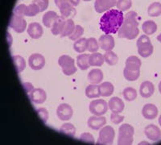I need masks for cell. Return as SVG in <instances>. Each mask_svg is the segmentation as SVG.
I'll return each instance as SVG.
<instances>
[{
    "label": "cell",
    "instance_id": "obj_1",
    "mask_svg": "<svg viewBox=\"0 0 161 145\" xmlns=\"http://www.w3.org/2000/svg\"><path fill=\"white\" fill-rule=\"evenodd\" d=\"M124 21L123 11L110 9L106 11L100 19V28L105 34H116Z\"/></svg>",
    "mask_w": 161,
    "mask_h": 145
},
{
    "label": "cell",
    "instance_id": "obj_2",
    "mask_svg": "<svg viewBox=\"0 0 161 145\" xmlns=\"http://www.w3.org/2000/svg\"><path fill=\"white\" fill-rule=\"evenodd\" d=\"M138 15L136 11H129L124 15V21L118 31L119 38H126L127 40H134L139 33L138 26Z\"/></svg>",
    "mask_w": 161,
    "mask_h": 145
},
{
    "label": "cell",
    "instance_id": "obj_3",
    "mask_svg": "<svg viewBox=\"0 0 161 145\" xmlns=\"http://www.w3.org/2000/svg\"><path fill=\"white\" fill-rule=\"evenodd\" d=\"M134 134H135V129L131 125L127 123L121 125L119 129L118 144H132L134 140Z\"/></svg>",
    "mask_w": 161,
    "mask_h": 145
},
{
    "label": "cell",
    "instance_id": "obj_4",
    "mask_svg": "<svg viewBox=\"0 0 161 145\" xmlns=\"http://www.w3.org/2000/svg\"><path fill=\"white\" fill-rule=\"evenodd\" d=\"M58 64L65 75H73L77 72L74 59L68 55H63L58 59Z\"/></svg>",
    "mask_w": 161,
    "mask_h": 145
},
{
    "label": "cell",
    "instance_id": "obj_5",
    "mask_svg": "<svg viewBox=\"0 0 161 145\" xmlns=\"http://www.w3.org/2000/svg\"><path fill=\"white\" fill-rule=\"evenodd\" d=\"M114 137H115V131L113 127L110 126H106V127H102L99 131L97 144H111L114 140Z\"/></svg>",
    "mask_w": 161,
    "mask_h": 145
},
{
    "label": "cell",
    "instance_id": "obj_6",
    "mask_svg": "<svg viewBox=\"0 0 161 145\" xmlns=\"http://www.w3.org/2000/svg\"><path fill=\"white\" fill-rule=\"evenodd\" d=\"M108 108V103L103 99L93 100L89 105L90 113L97 116H102L106 114Z\"/></svg>",
    "mask_w": 161,
    "mask_h": 145
},
{
    "label": "cell",
    "instance_id": "obj_7",
    "mask_svg": "<svg viewBox=\"0 0 161 145\" xmlns=\"http://www.w3.org/2000/svg\"><path fill=\"white\" fill-rule=\"evenodd\" d=\"M9 27L17 33H22L27 28V22L24 17L18 16L13 13L10 20Z\"/></svg>",
    "mask_w": 161,
    "mask_h": 145
},
{
    "label": "cell",
    "instance_id": "obj_8",
    "mask_svg": "<svg viewBox=\"0 0 161 145\" xmlns=\"http://www.w3.org/2000/svg\"><path fill=\"white\" fill-rule=\"evenodd\" d=\"M73 110L70 105L67 103H61L57 108V117L62 121H68L73 117Z\"/></svg>",
    "mask_w": 161,
    "mask_h": 145
},
{
    "label": "cell",
    "instance_id": "obj_9",
    "mask_svg": "<svg viewBox=\"0 0 161 145\" xmlns=\"http://www.w3.org/2000/svg\"><path fill=\"white\" fill-rule=\"evenodd\" d=\"M28 64L32 70H42L45 65V58L40 53H33L28 58Z\"/></svg>",
    "mask_w": 161,
    "mask_h": 145
},
{
    "label": "cell",
    "instance_id": "obj_10",
    "mask_svg": "<svg viewBox=\"0 0 161 145\" xmlns=\"http://www.w3.org/2000/svg\"><path fill=\"white\" fill-rule=\"evenodd\" d=\"M117 0H95L94 9L97 13H103L116 6Z\"/></svg>",
    "mask_w": 161,
    "mask_h": 145
},
{
    "label": "cell",
    "instance_id": "obj_11",
    "mask_svg": "<svg viewBox=\"0 0 161 145\" xmlns=\"http://www.w3.org/2000/svg\"><path fill=\"white\" fill-rule=\"evenodd\" d=\"M98 44L103 50L110 51L114 48V39L110 34H105L99 37Z\"/></svg>",
    "mask_w": 161,
    "mask_h": 145
},
{
    "label": "cell",
    "instance_id": "obj_12",
    "mask_svg": "<svg viewBox=\"0 0 161 145\" xmlns=\"http://www.w3.org/2000/svg\"><path fill=\"white\" fill-rule=\"evenodd\" d=\"M144 134L148 140L152 141H157L161 138L160 129L154 124H149L145 127Z\"/></svg>",
    "mask_w": 161,
    "mask_h": 145
},
{
    "label": "cell",
    "instance_id": "obj_13",
    "mask_svg": "<svg viewBox=\"0 0 161 145\" xmlns=\"http://www.w3.org/2000/svg\"><path fill=\"white\" fill-rule=\"evenodd\" d=\"M28 96L32 103H37V104L43 103L44 102H45L46 98H47L46 92L41 88L34 89L30 94H28Z\"/></svg>",
    "mask_w": 161,
    "mask_h": 145
},
{
    "label": "cell",
    "instance_id": "obj_14",
    "mask_svg": "<svg viewBox=\"0 0 161 145\" xmlns=\"http://www.w3.org/2000/svg\"><path fill=\"white\" fill-rule=\"evenodd\" d=\"M88 126L93 130H99L103 127H104V125L106 123V118L102 116H97V115H93L91 117L89 118L88 122Z\"/></svg>",
    "mask_w": 161,
    "mask_h": 145
},
{
    "label": "cell",
    "instance_id": "obj_15",
    "mask_svg": "<svg viewBox=\"0 0 161 145\" xmlns=\"http://www.w3.org/2000/svg\"><path fill=\"white\" fill-rule=\"evenodd\" d=\"M142 114L147 120H154L158 115V108L152 103H147L142 109Z\"/></svg>",
    "mask_w": 161,
    "mask_h": 145
},
{
    "label": "cell",
    "instance_id": "obj_16",
    "mask_svg": "<svg viewBox=\"0 0 161 145\" xmlns=\"http://www.w3.org/2000/svg\"><path fill=\"white\" fill-rule=\"evenodd\" d=\"M27 32L29 36L32 39H39L43 35V28L39 23L33 22L28 25Z\"/></svg>",
    "mask_w": 161,
    "mask_h": 145
},
{
    "label": "cell",
    "instance_id": "obj_17",
    "mask_svg": "<svg viewBox=\"0 0 161 145\" xmlns=\"http://www.w3.org/2000/svg\"><path fill=\"white\" fill-rule=\"evenodd\" d=\"M108 107L110 110L114 113H121L124 110L125 105L123 100L118 97H113L108 103Z\"/></svg>",
    "mask_w": 161,
    "mask_h": 145
},
{
    "label": "cell",
    "instance_id": "obj_18",
    "mask_svg": "<svg viewBox=\"0 0 161 145\" xmlns=\"http://www.w3.org/2000/svg\"><path fill=\"white\" fill-rule=\"evenodd\" d=\"M154 92H155V86H154L153 83L151 82V81H143L140 85L139 94L143 98H150L151 96L153 95Z\"/></svg>",
    "mask_w": 161,
    "mask_h": 145
},
{
    "label": "cell",
    "instance_id": "obj_19",
    "mask_svg": "<svg viewBox=\"0 0 161 145\" xmlns=\"http://www.w3.org/2000/svg\"><path fill=\"white\" fill-rule=\"evenodd\" d=\"M103 73L99 69H93L88 74V80L91 84H100L103 80Z\"/></svg>",
    "mask_w": 161,
    "mask_h": 145
},
{
    "label": "cell",
    "instance_id": "obj_20",
    "mask_svg": "<svg viewBox=\"0 0 161 145\" xmlns=\"http://www.w3.org/2000/svg\"><path fill=\"white\" fill-rule=\"evenodd\" d=\"M59 15H57L56 11H47V12L43 15L42 18V22L45 27L47 28H52L53 25V24L55 23V21L57 20V19L58 18Z\"/></svg>",
    "mask_w": 161,
    "mask_h": 145
},
{
    "label": "cell",
    "instance_id": "obj_21",
    "mask_svg": "<svg viewBox=\"0 0 161 145\" xmlns=\"http://www.w3.org/2000/svg\"><path fill=\"white\" fill-rule=\"evenodd\" d=\"M141 65H142V62H141L140 59L135 56H131L126 60V67L125 68L129 70L136 71V70H140Z\"/></svg>",
    "mask_w": 161,
    "mask_h": 145
},
{
    "label": "cell",
    "instance_id": "obj_22",
    "mask_svg": "<svg viewBox=\"0 0 161 145\" xmlns=\"http://www.w3.org/2000/svg\"><path fill=\"white\" fill-rule=\"evenodd\" d=\"M60 14L64 18L72 19L73 16H75L77 11H76L74 6L72 5L70 3L64 4L63 7L60 8Z\"/></svg>",
    "mask_w": 161,
    "mask_h": 145
},
{
    "label": "cell",
    "instance_id": "obj_23",
    "mask_svg": "<svg viewBox=\"0 0 161 145\" xmlns=\"http://www.w3.org/2000/svg\"><path fill=\"white\" fill-rule=\"evenodd\" d=\"M66 20L65 18L60 15V16H58V18L57 19V20L55 21V23L53 24V27H52V33L54 36L60 35V33L62 32L63 28H64V26L65 24Z\"/></svg>",
    "mask_w": 161,
    "mask_h": 145
},
{
    "label": "cell",
    "instance_id": "obj_24",
    "mask_svg": "<svg viewBox=\"0 0 161 145\" xmlns=\"http://www.w3.org/2000/svg\"><path fill=\"white\" fill-rule=\"evenodd\" d=\"M99 94L100 96L103 97H109L114 93V86L112 83L109 81H105V82L101 83L98 86Z\"/></svg>",
    "mask_w": 161,
    "mask_h": 145
},
{
    "label": "cell",
    "instance_id": "obj_25",
    "mask_svg": "<svg viewBox=\"0 0 161 145\" xmlns=\"http://www.w3.org/2000/svg\"><path fill=\"white\" fill-rule=\"evenodd\" d=\"M104 61V55L97 52L92 53L89 56V63L90 66H102Z\"/></svg>",
    "mask_w": 161,
    "mask_h": 145
},
{
    "label": "cell",
    "instance_id": "obj_26",
    "mask_svg": "<svg viewBox=\"0 0 161 145\" xmlns=\"http://www.w3.org/2000/svg\"><path fill=\"white\" fill-rule=\"evenodd\" d=\"M138 53L142 57H148L153 53V45L152 44V43H146V44H141V45L138 46Z\"/></svg>",
    "mask_w": 161,
    "mask_h": 145
},
{
    "label": "cell",
    "instance_id": "obj_27",
    "mask_svg": "<svg viewBox=\"0 0 161 145\" xmlns=\"http://www.w3.org/2000/svg\"><path fill=\"white\" fill-rule=\"evenodd\" d=\"M142 29L146 35L150 36L156 32L157 30V25L153 20H147L142 25Z\"/></svg>",
    "mask_w": 161,
    "mask_h": 145
},
{
    "label": "cell",
    "instance_id": "obj_28",
    "mask_svg": "<svg viewBox=\"0 0 161 145\" xmlns=\"http://www.w3.org/2000/svg\"><path fill=\"white\" fill-rule=\"evenodd\" d=\"M75 24H74V22H73V20L72 19H66L65 24H64V26L62 32L60 33V36H69L73 33V30L75 28Z\"/></svg>",
    "mask_w": 161,
    "mask_h": 145
},
{
    "label": "cell",
    "instance_id": "obj_29",
    "mask_svg": "<svg viewBox=\"0 0 161 145\" xmlns=\"http://www.w3.org/2000/svg\"><path fill=\"white\" fill-rule=\"evenodd\" d=\"M89 54H80L77 57V66L81 70H88L89 67L90 66L89 63Z\"/></svg>",
    "mask_w": 161,
    "mask_h": 145
},
{
    "label": "cell",
    "instance_id": "obj_30",
    "mask_svg": "<svg viewBox=\"0 0 161 145\" xmlns=\"http://www.w3.org/2000/svg\"><path fill=\"white\" fill-rule=\"evenodd\" d=\"M12 61L15 67V70L19 74L21 73L26 68V61L24 57H21V56H13Z\"/></svg>",
    "mask_w": 161,
    "mask_h": 145
},
{
    "label": "cell",
    "instance_id": "obj_31",
    "mask_svg": "<svg viewBox=\"0 0 161 145\" xmlns=\"http://www.w3.org/2000/svg\"><path fill=\"white\" fill-rule=\"evenodd\" d=\"M60 132L65 135V136L73 137L76 134V128L72 123H65L61 125V127H60Z\"/></svg>",
    "mask_w": 161,
    "mask_h": 145
},
{
    "label": "cell",
    "instance_id": "obj_32",
    "mask_svg": "<svg viewBox=\"0 0 161 145\" xmlns=\"http://www.w3.org/2000/svg\"><path fill=\"white\" fill-rule=\"evenodd\" d=\"M73 48L77 53H82L85 51L87 50V39L80 38L75 41V43L73 44Z\"/></svg>",
    "mask_w": 161,
    "mask_h": 145
},
{
    "label": "cell",
    "instance_id": "obj_33",
    "mask_svg": "<svg viewBox=\"0 0 161 145\" xmlns=\"http://www.w3.org/2000/svg\"><path fill=\"white\" fill-rule=\"evenodd\" d=\"M147 14L151 17H157L161 15V3L159 2L152 3L147 8Z\"/></svg>",
    "mask_w": 161,
    "mask_h": 145
},
{
    "label": "cell",
    "instance_id": "obj_34",
    "mask_svg": "<svg viewBox=\"0 0 161 145\" xmlns=\"http://www.w3.org/2000/svg\"><path fill=\"white\" fill-rule=\"evenodd\" d=\"M86 95L89 98H97L100 96L98 86L94 84L89 85L86 89Z\"/></svg>",
    "mask_w": 161,
    "mask_h": 145
},
{
    "label": "cell",
    "instance_id": "obj_35",
    "mask_svg": "<svg viewBox=\"0 0 161 145\" xmlns=\"http://www.w3.org/2000/svg\"><path fill=\"white\" fill-rule=\"evenodd\" d=\"M104 60L106 64H110V65H114L119 62V57L112 50L106 51L104 54Z\"/></svg>",
    "mask_w": 161,
    "mask_h": 145
},
{
    "label": "cell",
    "instance_id": "obj_36",
    "mask_svg": "<svg viewBox=\"0 0 161 145\" xmlns=\"http://www.w3.org/2000/svg\"><path fill=\"white\" fill-rule=\"evenodd\" d=\"M123 95L125 100L128 102H132L137 98V91H136V89L132 88V87H127V88L123 90Z\"/></svg>",
    "mask_w": 161,
    "mask_h": 145
},
{
    "label": "cell",
    "instance_id": "obj_37",
    "mask_svg": "<svg viewBox=\"0 0 161 145\" xmlns=\"http://www.w3.org/2000/svg\"><path fill=\"white\" fill-rule=\"evenodd\" d=\"M123 75H124L125 79L127 80V81H136L139 77V75H140V70L133 71V70H129L126 68H125L124 70H123Z\"/></svg>",
    "mask_w": 161,
    "mask_h": 145
},
{
    "label": "cell",
    "instance_id": "obj_38",
    "mask_svg": "<svg viewBox=\"0 0 161 145\" xmlns=\"http://www.w3.org/2000/svg\"><path fill=\"white\" fill-rule=\"evenodd\" d=\"M98 41H97L95 38L90 37L87 39V51L90 53H96L99 48Z\"/></svg>",
    "mask_w": 161,
    "mask_h": 145
},
{
    "label": "cell",
    "instance_id": "obj_39",
    "mask_svg": "<svg viewBox=\"0 0 161 145\" xmlns=\"http://www.w3.org/2000/svg\"><path fill=\"white\" fill-rule=\"evenodd\" d=\"M83 33H84V28L80 25L77 24V25L75 26V28L73 30V33L69 36V39L70 41H76L77 40L80 38V36L83 35Z\"/></svg>",
    "mask_w": 161,
    "mask_h": 145
},
{
    "label": "cell",
    "instance_id": "obj_40",
    "mask_svg": "<svg viewBox=\"0 0 161 145\" xmlns=\"http://www.w3.org/2000/svg\"><path fill=\"white\" fill-rule=\"evenodd\" d=\"M131 0H117L116 7L121 11H126L131 8Z\"/></svg>",
    "mask_w": 161,
    "mask_h": 145
},
{
    "label": "cell",
    "instance_id": "obj_41",
    "mask_svg": "<svg viewBox=\"0 0 161 145\" xmlns=\"http://www.w3.org/2000/svg\"><path fill=\"white\" fill-rule=\"evenodd\" d=\"M40 11V8L37 4L32 3L31 4L27 6V12H26V16H35Z\"/></svg>",
    "mask_w": 161,
    "mask_h": 145
},
{
    "label": "cell",
    "instance_id": "obj_42",
    "mask_svg": "<svg viewBox=\"0 0 161 145\" xmlns=\"http://www.w3.org/2000/svg\"><path fill=\"white\" fill-rule=\"evenodd\" d=\"M26 12H27V6L24 4H19L14 9V14L20 17L26 16Z\"/></svg>",
    "mask_w": 161,
    "mask_h": 145
},
{
    "label": "cell",
    "instance_id": "obj_43",
    "mask_svg": "<svg viewBox=\"0 0 161 145\" xmlns=\"http://www.w3.org/2000/svg\"><path fill=\"white\" fill-rule=\"evenodd\" d=\"M36 113L38 114V116L40 117V119L41 120V121L43 123H46L48 120V111L46 110L44 107H41V108H39L36 110Z\"/></svg>",
    "mask_w": 161,
    "mask_h": 145
},
{
    "label": "cell",
    "instance_id": "obj_44",
    "mask_svg": "<svg viewBox=\"0 0 161 145\" xmlns=\"http://www.w3.org/2000/svg\"><path fill=\"white\" fill-rule=\"evenodd\" d=\"M80 141L85 142V143H90V144H94V143H95V140H94L93 136H92L90 133H88V132L83 133V134L80 135Z\"/></svg>",
    "mask_w": 161,
    "mask_h": 145
},
{
    "label": "cell",
    "instance_id": "obj_45",
    "mask_svg": "<svg viewBox=\"0 0 161 145\" xmlns=\"http://www.w3.org/2000/svg\"><path fill=\"white\" fill-rule=\"evenodd\" d=\"M34 3L37 4L40 8V11H44L48 7V3L49 1L48 0H33Z\"/></svg>",
    "mask_w": 161,
    "mask_h": 145
},
{
    "label": "cell",
    "instance_id": "obj_46",
    "mask_svg": "<svg viewBox=\"0 0 161 145\" xmlns=\"http://www.w3.org/2000/svg\"><path fill=\"white\" fill-rule=\"evenodd\" d=\"M124 120V116L119 115V113H112L110 115V121L114 124H119Z\"/></svg>",
    "mask_w": 161,
    "mask_h": 145
},
{
    "label": "cell",
    "instance_id": "obj_47",
    "mask_svg": "<svg viewBox=\"0 0 161 145\" xmlns=\"http://www.w3.org/2000/svg\"><path fill=\"white\" fill-rule=\"evenodd\" d=\"M151 42V40L150 38L148 37L147 35H142L139 39L137 40V42H136V45L139 46L141 44H146V43H149Z\"/></svg>",
    "mask_w": 161,
    "mask_h": 145
},
{
    "label": "cell",
    "instance_id": "obj_48",
    "mask_svg": "<svg viewBox=\"0 0 161 145\" xmlns=\"http://www.w3.org/2000/svg\"><path fill=\"white\" fill-rule=\"evenodd\" d=\"M23 86H24V90H25L27 94H30L34 90V87H33V86L30 82H24L23 83Z\"/></svg>",
    "mask_w": 161,
    "mask_h": 145
},
{
    "label": "cell",
    "instance_id": "obj_49",
    "mask_svg": "<svg viewBox=\"0 0 161 145\" xmlns=\"http://www.w3.org/2000/svg\"><path fill=\"white\" fill-rule=\"evenodd\" d=\"M54 3H55L56 6H57V8L60 9L61 7H63V6L64 5V4L68 3L69 0H54Z\"/></svg>",
    "mask_w": 161,
    "mask_h": 145
},
{
    "label": "cell",
    "instance_id": "obj_50",
    "mask_svg": "<svg viewBox=\"0 0 161 145\" xmlns=\"http://www.w3.org/2000/svg\"><path fill=\"white\" fill-rule=\"evenodd\" d=\"M69 2L73 6L76 7V6L79 5V3H80V0H69Z\"/></svg>",
    "mask_w": 161,
    "mask_h": 145
},
{
    "label": "cell",
    "instance_id": "obj_51",
    "mask_svg": "<svg viewBox=\"0 0 161 145\" xmlns=\"http://www.w3.org/2000/svg\"><path fill=\"white\" fill-rule=\"evenodd\" d=\"M158 89H159V93H160V94H161V81H159V86H158Z\"/></svg>",
    "mask_w": 161,
    "mask_h": 145
},
{
    "label": "cell",
    "instance_id": "obj_52",
    "mask_svg": "<svg viewBox=\"0 0 161 145\" xmlns=\"http://www.w3.org/2000/svg\"><path fill=\"white\" fill-rule=\"evenodd\" d=\"M157 41H159V42L161 43V33L157 36Z\"/></svg>",
    "mask_w": 161,
    "mask_h": 145
},
{
    "label": "cell",
    "instance_id": "obj_53",
    "mask_svg": "<svg viewBox=\"0 0 161 145\" xmlns=\"http://www.w3.org/2000/svg\"><path fill=\"white\" fill-rule=\"evenodd\" d=\"M158 121H159V126H160V127H161V114H160V115H159V120H158Z\"/></svg>",
    "mask_w": 161,
    "mask_h": 145
},
{
    "label": "cell",
    "instance_id": "obj_54",
    "mask_svg": "<svg viewBox=\"0 0 161 145\" xmlns=\"http://www.w3.org/2000/svg\"><path fill=\"white\" fill-rule=\"evenodd\" d=\"M83 1H85V2H89V1H90V0H83Z\"/></svg>",
    "mask_w": 161,
    "mask_h": 145
}]
</instances>
